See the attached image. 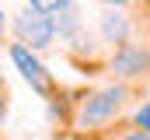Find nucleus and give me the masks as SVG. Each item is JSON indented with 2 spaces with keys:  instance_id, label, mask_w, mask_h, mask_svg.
<instances>
[{
  "instance_id": "obj_1",
  "label": "nucleus",
  "mask_w": 150,
  "mask_h": 140,
  "mask_svg": "<svg viewBox=\"0 0 150 140\" xmlns=\"http://www.w3.org/2000/svg\"><path fill=\"white\" fill-rule=\"evenodd\" d=\"M122 102H126V84H108V88L94 91L87 102L80 105V112H77V126H80V130H94V126L108 123L115 112L122 109Z\"/></svg>"
},
{
  "instance_id": "obj_2",
  "label": "nucleus",
  "mask_w": 150,
  "mask_h": 140,
  "mask_svg": "<svg viewBox=\"0 0 150 140\" xmlns=\"http://www.w3.org/2000/svg\"><path fill=\"white\" fill-rule=\"evenodd\" d=\"M14 35H18V42L28 46V49H45V46L52 42V35H56L52 14L35 11V7L18 11V14H14Z\"/></svg>"
},
{
  "instance_id": "obj_3",
  "label": "nucleus",
  "mask_w": 150,
  "mask_h": 140,
  "mask_svg": "<svg viewBox=\"0 0 150 140\" xmlns=\"http://www.w3.org/2000/svg\"><path fill=\"white\" fill-rule=\"evenodd\" d=\"M11 60H14V67L21 70V77H25V81L35 88L38 95H45V98L52 95V81H49V70L38 63V56L32 53V49H28V46L14 42V46H11Z\"/></svg>"
},
{
  "instance_id": "obj_4",
  "label": "nucleus",
  "mask_w": 150,
  "mask_h": 140,
  "mask_svg": "<svg viewBox=\"0 0 150 140\" xmlns=\"http://www.w3.org/2000/svg\"><path fill=\"white\" fill-rule=\"evenodd\" d=\"M112 70L122 77V81H133V77H143L150 74V53L143 46H122L112 56Z\"/></svg>"
},
{
  "instance_id": "obj_5",
  "label": "nucleus",
  "mask_w": 150,
  "mask_h": 140,
  "mask_svg": "<svg viewBox=\"0 0 150 140\" xmlns=\"http://www.w3.org/2000/svg\"><path fill=\"white\" fill-rule=\"evenodd\" d=\"M101 35H105V42H122L126 46V39H129V21H126V14H119V11H108V14H101Z\"/></svg>"
},
{
  "instance_id": "obj_6",
  "label": "nucleus",
  "mask_w": 150,
  "mask_h": 140,
  "mask_svg": "<svg viewBox=\"0 0 150 140\" xmlns=\"http://www.w3.org/2000/svg\"><path fill=\"white\" fill-rule=\"evenodd\" d=\"M52 28L59 35H74L77 28H80V18L74 14V7H67V11H56L52 14Z\"/></svg>"
},
{
  "instance_id": "obj_7",
  "label": "nucleus",
  "mask_w": 150,
  "mask_h": 140,
  "mask_svg": "<svg viewBox=\"0 0 150 140\" xmlns=\"http://www.w3.org/2000/svg\"><path fill=\"white\" fill-rule=\"evenodd\" d=\"M35 11H45V14H56V11H67L74 0H28Z\"/></svg>"
},
{
  "instance_id": "obj_8",
  "label": "nucleus",
  "mask_w": 150,
  "mask_h": 140,
  "mask_svg": "<svg viewBox=\"0 0 150 140\" xmlns=\"http://www.w3.org/2000/svg\"><path fill=\"white\" fill-rule=\"evenodd\" d=\"M136 126H140L143 133H150V102L136 109Z\"/></svg>"
},
{
  "instance_id": "obj_9",
  "label": "nucleus",
  "mask_w": 150,
  "mask_h": 140,
  "mask_svg": "<svg viewBox=\"0 0 150 140\" xmlns=\"http://www.w3.org/2000/svg\"><path fill=\"white\" fill-rule=\"evenodd\" d=\"M126 140H150V133H143V130H136V133H129Z\"/></svg>"
},
{
  "instance_id": "obj_10",
  "label": "nucleus",
  "mask_w": 150,
  "mask_h": 140,
  "mask_svg": "<svg viewBox=\"0 0 150 140\" xmlns=\"http://www.w3.org/2000/svg\"><path fill=\"white\" fill-rule=\"evenodd\" d=\"M108 7H122V4H129V0H105Z\"/></svg>"
},
{
  "instance_id": "obj_11",
  "label": "nucleus",
  "mask_w": 150,
  "mask_h": 140,
  "mask_svg": "<svg viewBox=\"0 0 150 140\" xmlns=\"http://www.w3.org/2000/svg\"><path fill=\"white\" fill-rule=\"evenodd\" d=\"M0 28H4V7H0Z\"/></svg>"
},
{
  "instance_id": "obj_12",
  "label": "nucleus",
  "mask_w": 150,
  "mask_h": 140,
  "mask_svg": "<svg viewBox=\"0 0 150 140\" xmlns=\"http://www.w3.org/2000/svg\"><path fill=\"white\" fill-rule=\"evenodd\" d=\"M0 119H4V98H0Z\"/></svg>"
}]
</instances>
